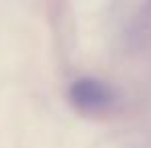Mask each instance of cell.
Segmentation results:
<instances>
[{
  "mask_svg": "<svg viewBox=\"0 0 151 148\" xmlns=\"http://www.w3.org/2000/svg\"><path fill=\"white\" fill-rule=\"evenodd\" d=\"M70 101L82 114H104L114 103V91L96 77H80L70 85Z\"/></svg>",
  "mask_w": 151,
  "mask_h": 148,
  "instance_id": "1",
  "label": "cell"
}]
</instances>
